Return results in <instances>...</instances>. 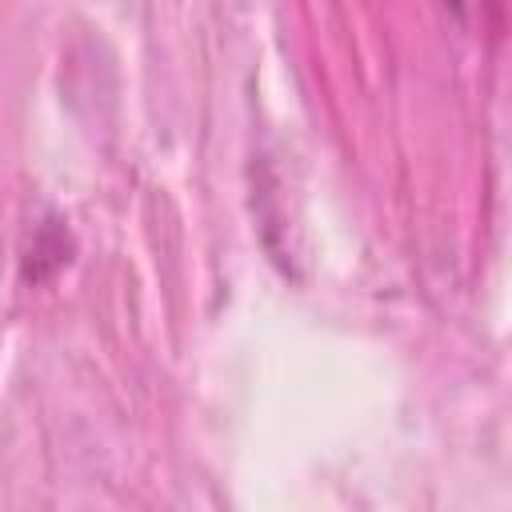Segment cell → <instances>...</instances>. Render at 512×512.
Returning a JSON list of instances; mask_svg holds the SVG:
<instances>
[{
    "label": "cell",
    "instance_id": "obj_2",
    "mask_svg": "<svg viewBox=\"0 0 512 512\" xmlns=\"http://www.w3.org/2000/svg\"><path fill=\"white\" fill-rule=\"evenodd\" d=\"M452 4H456V8H460V4H464V0H452Z\"/></svg>",
    "mask_w": 512,
    "mask_h": 512
},
{
    "label": "cell",
    "instance_id": "obj_1",
    "mask_svg": "<svg viewBox=\"0 0 512 512\" xmlns=\"http://www.w3.org/2000/svg\"><path fill=\"white\" fill-rule=\"evenodd\" d=\"M68 260V232L60 228V220H48L36 228L32 236V252L24 260V276L28 280H44L48 272H56Z\"/></svg>",
    "mask_w": 512,
    "mask_h": 512
}]
</instances>
